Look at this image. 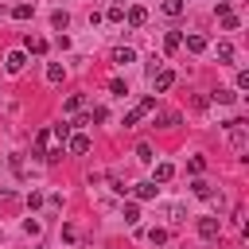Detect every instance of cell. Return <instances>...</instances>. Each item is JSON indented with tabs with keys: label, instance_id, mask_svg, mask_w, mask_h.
I'll return each instance as SVG.
<instances>
[{
	"label": "cell",
	"instance_id": "603a6c76",
	"mask_svg": "<svg viewBox=\"0 0 249 249\" xmlns=\"http://www.w3.org/2000/svg\"><path fill=\"white\" fill-rule=\"evenodd\" d=\"M202 167H206L202 156H191V160H187V171H191V175H202Z\"/></svg>",
	"mask_w": 249,
	"mask_h": 249
},
{
	"label": "cell",
	"instance_id": "3957f363",
	"mask_svg": "<svg viewBox=\"0 0 249 249\" xmlns=\"http://www.w3.org/2000/svg\"><path fill=\"white\" fill-rule=\"evenodd\" d=\"M152 109H156V97H144V101H140L136 109H128V113H124V128H132V124H136L140 117H148Z\"/></svg>",
	"mask_w": 249,
	"mask_h": 249
},
{
	"label": "cell",
	"instance_id": "277c9868",
	"mask_svg": "<svg viewBox=\"0 0 249 249\" xmlns=\"http://www.w3.org/2000/svg\"><path fill=\"white\" fill-rule=\"evenodd\" d=\"M218 233H222V222L218 218H198V237L202 241H214Z\"/></svg>",
	"mask_w": 249,
	"mask_h": 249
},
{
	"label": "cell",
	"instance_id": "2e32d148",
	"mask_svg": "<svg viewBox=\"0 0 249 249\" xmlns=\"http://www.w3.org/2000/svg\"><path fill=\"white\" fill-rule=\"evenodd\" d=\"M191 191H195L198 198H214V187H210L206 179H195V183H191Z\"/></svg>",
	"mask_w": 249,
	"mask_h": 249
},
{
	"label": "cell",
	"instance_id": "d6986e66",
	"mask_svg": "<svg viewBox=\"0 0 249 249\" xmlns=\"http://www.w3.org/2000/svg\"><path fill=\"white\" fill-rule=\"evenodd\" d=\"M62 74H66V70H62V62H51V66H47V82H54V86H58V82H62Z\"/></svg>",
	"mask_w": 249,
	"mask_h": 249
},
{
	"label": "cell",
	"instance_id": "7c38bea8",
	"mask_svg": "<svg viewBox=\"0 0 249 249\" xmlns=\"http://www.w3.org/2000/svg\"><path fill=\"white\" fill-rule=\"evenodd\" d=\"M62 109H66V113H82V109H86V93H70Z\"/></svg>",
	"mask_w": 249,
	"mask_h": 249
},
{
	"label": "cell",
	"instance_id": "6da1fadb",
	"mask_svg": "<svg viewBox=\"0 0 249 249\" xmlns=\"http://www.w3.org/2000/svg\"><path fill=\"white\" fill-rule=\"evenodd\" d=\"M226 132H230V148H233V152H245V144H249V124H245L241 117H233V121H226Z\"/></svg>",
	"mask_w": 249,
	"mask_h": 249
},
{
	"label": "cell",
	"instance_id": "8992f818",
	"mask_svg": "<svg viewBox=\"0 0 249 249\" xmlns=\"http://www.w3.org/2000/svg\"><path fill=\"white\" fill-rule=\"evenodd\" d=\"M70 128H74V124H66V121H58V124H54V128H51V140H54V144H62V148H66V140H70Z\"/></svg>",
	"mask_w": 249,
	"mask_h": 249
},
{
	"label": "cell",
	"instance_id": "30bf717a",
	"mask_svg": "<svg viewBox=\"0 0 249 249\" xmlns=\"http://www.w3.org/2000/svg\"><path fill=\"white\" fill-rule=\"evenodd\" d=\"M187 51H195V54H202V51H206V35H198V31H191V35H187Z\"/></svg>",
	"mask_w": 249,
	"mask_h": 249
},
{
	"label": "cell",
	"instance_id": "83f0119b",
	"mask_svg": "<svg viewBox=\"0 0 249 249\" xmlns=\"http://www.w3.org/2000/svg\"><path fill=\"white\" fill-rule=\"evenodd\" d=\"M222 27H226V31H237V16H233V12H230V16H222Z\"/></svg>",
	"mask_w": 249,
	"mask_h": 249
},
{
	"label": "cell",
	"instance_id": "5b68a950",
	"mask_svg": "<svg viewBox=\"0 0 249 249\" xmlns=\"http://www.w3.org/2000/svg\"><path fill=\"white\" fill-rule=\"evenodd\" d=\"M66 148H70L74 156H86V152H89V136H86V132H78V136H70V140H66Z\"/></svg>",
	"mask_w": 249,
	"mask_h": 249
},
{
	"label": "cell",
	"instance_id": "ffe728a7",
	"mask_svg": "<svg viewBox=\"0 0 249 249\" xmlns=\"http://www.w3.org/2000/svg\"><path fill=\"white\" fill-rule=\"evenodd\" d=\"M233 97H237L233 89H214V97H210V101H218V105H233Z\"/></svg>",
	"mask_w": 249,
	"mask_h": 249
},
{
	"label": "cell",
	"instance_id": "7a4b0ae2",
	"mask_svg": "<svg viewBox=\"0 0 249 249\" xmlns=\"http://www.w3.org/2000/svg\"><path fill=\"white\" fill-rule=\"evenodd\" d=\"M152 86H156V93H167V89L175 86V70H167V66L152 70Z\"/></svg>",
	"mask_w": 249,
	"mask_h": 249
},
{
	"label": "cell",
	"instance_id": "f1b7e54d",
	"mask_svg": "<svg viewBox=\"0 0 249 249\" xmlns=\"http://www.w3.org/2000/svg\"><path fill=\"white\" fill-rule=\"evenodd\" d=\"M105 117H109L105 105H93V109H89V121H105Z\"/></svg>",
	"mask_w": 249,
	"mask_h": 249
},
{
	"label": "cell",
	"instance_id": "ac0fdd59",
	"mask_svg": "<svg viewBox=\"0 0 249 249\" xmlns=\"http://www.w3.org/2000/svg\"><path fill=\"white\" fill-rule=\"evenodd\" d=\"M160 12H163V16H183V0H163Z\"/></svg>",
	"mask_w": 249,
	"mask_h": 249
},
{
	"label": "cell",
	"instance_id": "d4e9b609",
	"mask_svg": "<svg viewBox=\"0 0 249 249\" xmlns=\"http://www.w3.org/2000/svg\"><path fill=\"white\" fill-rule=\"evenodd\" d=\"M12 16H16V19H31V4H16Z\"/></svg>",
	"mask_w": 249,
	"mask_h": 249
},
{
	"label": "cell",
	"instance_id": "8fae6325",
	"mask_svg": "<svg viewBox=\"0 0 249 249\" xmlns=\"http://www.w3.org/2000/svg\"><path fill=\"white\" fill-rule=\"evenodd\" d=\"M4 66H8V74H19V70H23V51H12V54L4 58Z\"/></svg>",
	"mask_w": 249,
	"mask_h": 249
},
{
	"label": "cell",
	"instance_id": "f546056e",
	"mask_svg": "<svg viewBox=\"0 0 249 249\" xmlns=\"http://www.w3.org/2000/svg\"><path fill=\"white\" fill-rule=\"evenodd\" d=\"M136 156H140V160H144V163H152V160H156V156H152V148H148V144H140V148H136Z\"/></svg>",
	"mask_w": 249,
	"mask_h": 249
},
{
	"label": "cell",
	"instance_id": "44dd1931",
	"mask_svg": "<svg viewBox=\"0 0 249 249\" xmlns=\"http://www.w3.org/2000/svg\"><path fill=\"white\" fill-rule=\"evenodd\" d=\"M121 214H124V222H128V226H136V222H140V210H136V202H124V210H121Z\"/></svg>",
	"mask_w": 249,
	"mask_h": 249
},
{
	"label": "cell",
	"instance_id": "9a60e30c",
	"mask_svg": "<svg viewBox=\"0 0 249 249\" xmlns=\"http://www.w3.org/2000/svg\"><path fill=\"white\" fill-rule=\"evenodd\" d=\"M218 62L222 66H233V43H218Z\"/></svg>",
	"mask_w": 249,
	"mask_h": 249
},
{
	"label": "cell",
	"instance_id": "4fadbf2b",
	"mask_svg": "<svg viewBox=\"0 0 249 249\" xmlns=\"http://www.w3.org/2000/svg\"><path fill=\"white\" fill-rule=\"evenodd\" d=\"M179 47H183V35H179V31H167V35H163V51L171 54V51H179Z\"/></svg>",
	"mask_w": 249,
	"mask_h": 249
},
{
	"label": "cell",
	"instance_id": "9c48e42d",
	"mask_svg": "<svg viewBox=\"0 0 249 249\" xmlns=\"http://www.w3.org/2000/svg\"><path fill=\"white\" fill-rule=\"evenodd\" d=\"M124 19H128L132 27H144V23H148V12H144V8L136 4V8H128V16H124Z\"/></svg>",
	"mask_w": 249,
	"mask_h": 249
},
{
	"label": "cell",
	"instance_id": "484cf974",
	"mask_svg": "<svg viewBox=\"0 0 249 249\" xmlns=\"http://www.w3.org/2000/svg\"><path fill=\"white\" fill-rule=\"evenodd\" d=\"M51 23L62 31V27H70V16H66V12H54V16H51Z\"/></svg>",
	"mask_w": 249,
	"mask_h": 249
},
{
	"label": "cell",
	"instance_id": "e0dca14e",
	"mask_svg": "<svg viewBox=\"0 0 249 249\" xmlns=\"http://www.w3.org/2000/svg\"><path fill=\"white\" fill-rule=\"evenodd\" d=\"M171 175H175V167H171V163H156V179H152V183H167Z\"/></svg>",
	"mask_w": 249,
	"mask_h": 249
},
{
	"label": "cell",
	"instance_id": "7402d4cb",
	"mask_svg": "<svg viewBox=\"0 0 249 249\" xmlns=\"http://www.w3.org/2000/svg\"><path fill=\"white\" fill-rule=\"evenodd\" d=\"M160 124H163V128L179 124V113H175V109H163V113H160Z\"/></svg>",
	"mask_w": 249,
	"mask_h": 249
},
{
	"label": "cell",
	"instance_id": "cb8c5ba5",
	"mask_svg": "<svg viewBox=\"0 0 249 249\" xmlns=\"http://www.w3.org/2000/svg\"><path fill=\"white\" fill-rule=\"evenodd\" d=\"M163 214H167L171 222H183V206H179V202H167V206H163Z\"/></svg>",
	"mask_w": 249,
	"mask_h": 249
},
{
	"label": "cell",
	"instance_id": "4dcf8cb0",
	"mask_svg": "<svg viewBox=\"0 0 249 249\" xmlns=\"http://www.w3.org/2000/svg\"><path fill=\"white\" fill-rule=\"evenodd\" d=\"M109 89H113V93H121V97H124V93H128V89H124V82H121V78H113V82H109Z\"/></svg>",
	"mask_w": 249,
	"mask_h": 249
},
{
	"label": "cell",
	"instance_id": "5bb4252c",
	"mask_svg": "<svg viewBox=\"0 0 249 249\" xmlns=\"http://www.w3.org/2000/svg\"><path fill=\"white\" fill-rule=\"evenodd\" d=\"M23 47H27L31 54H43V51H47V39H39V35H27V39H23Z\"/></svg>",
	"mask_w": 249,
	"mask_h": 249
},
{
	"label": "cell",
	"instance_id": "ba28073f",
	"mask_svg": "<svg viewBox=\"0 0 249 249\" xmlns=\"http://www.w3.org/2000/svg\"><path fill=\"white\" fill-rule=\"evenodd\" d=\"M156 191H160L156 183H136V187H132V195H136L140 202H148V198H156Z\"/></svg>",
	"mask_w": 249,
	"mask_h": 249
},
{
	"label": "cell",
	"instance_id": "4316f807",
	"mask_svg": "<svg viewBox=\"0 0 249 249\" xmlns=\"http://www.w3.org/2000/svg\"><path fill=\"white\" fill-rule=\"evenodd\" d=\"M148 241H152V245H163V241H167V230H148Z\"/></svg>",
	"mask_w": 249,
	"mask_h": 249
},
{
	"label": "cell",
	"instance_id": "52a82bcc",
	"mask_svg": "<svg viewBox=\"0 0 249 249\" xmlns=\"http://www.w3.org/2000/svg\"><path fill=\"white\" fill-rule=\"evenodd\" d=\"M132 58H136V51H132V47H113V62H117V66H128Z\"/></svg>",
	"mask_w": 249,
	"mask_h": 249
}]
</instances>
